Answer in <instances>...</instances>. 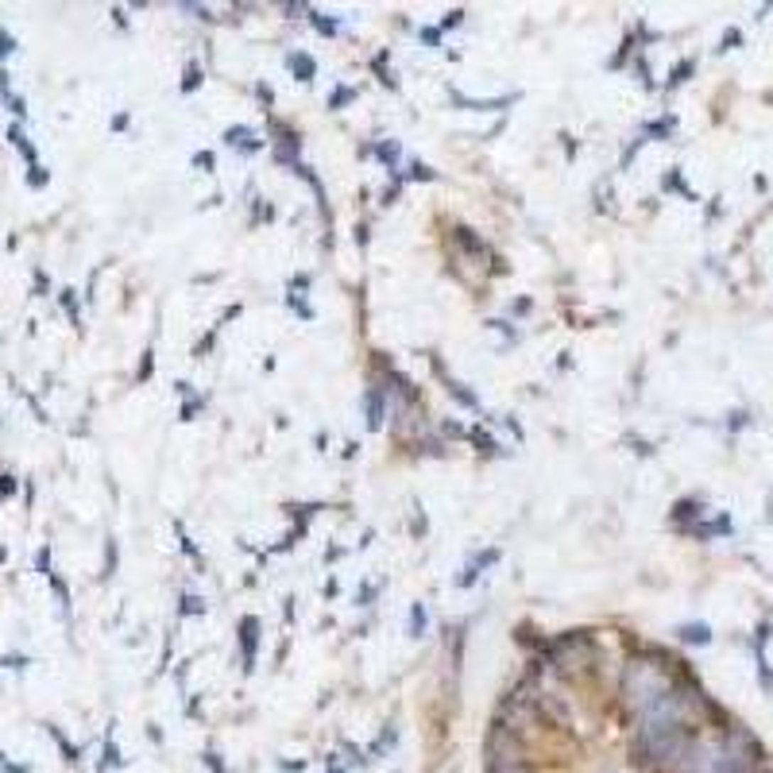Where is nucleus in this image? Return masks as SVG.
I'll return each mask as SVG.
<instances>
[{"label":"nucleus","instance_id":"12","mask_svg":"<svg viewBox=\"0 0 773 773\" xmlns=\"http://www.w3.org/2000/svg\"><path fill=\"white\" fill-rule=\"evenodd\" d=\"M345 101H352V90H337V97H333V109H337V104H345Z\"/></svg>","mask_w":773,"mask_h":773},{"label":"nucleus","instance_id":"7","mask_svg":"<svg viewBox=\"0 0 773 773\" xmlns=\"http://www.w3.org/2000/svg\"><path fill=\"white\" fill-rule=\"evenodd\" d=\"M290 66H294V74H302V82H310V77H313V58L310 55H294V58H290Z\"/></svg>","mask_w":773,"mask_h":773},{"label":"nucleus","instance_id":"2","mask_svg":"<svg viewBox=\"0 0 773 773\" xmlns=\"http://www.w3.org/2000/svg\"><path fill=\"white\" fill-rule=\"evenodd\" d=\"M487 773H534V766L503 731H495L487 746Z\"/></svg>","mask_w":773,"mask_h":773},{"label":"nucleus","instance_id":"4","mask_svg":"<svg viewBox=\"0 0 773 773\" xmlns=\"http://www.w3.org/2000/svg\"><path fill=\"white\" fill-rule=\"evenodd\" d=\"M256 630H259V622H256V619H244V622H240V642H244V669H252V661H256Z\"/></svg>","mask_w":773,"mask_h":773},{"label":"nucleus","instance_id":"1","mask_svg":"<svg viewBox=\"0 0 773 773\" xmlns=\"http://www.w3.org/2000/svg\"><path fill=\"white\" fill-rule=\"evenodd\" d=\"M673 692V681L669 673L661 669V665H649V661H630L627 673H622V696H627V704L638 711V715H646L649 708L657 704V700H665Z\"/></svg>","mask_w":773,"mask_h":773},{"label":"nucleus","instance_id":"9","mask_svg":"<svg viewBox=\"0 0 773 773\" xmlns=\"http://www.w3.org/2000/svg\"><path fill=\"white\" fill-rule=\"evenodd\" d=\"M688 74H692V58H684V63H681V66H676V70H673V77H669V85H681V82H684V77H688Z\"/></svg>","mask_w":773,"mask_h":773},{"label":"nucleus","instance_id":"14","mask_svg":"<svg viewBox=\"0 0 773 773\" xmlns=\"http://www.w3.org/2000/svg\"><path fill=\"white\" fill-rule=\"evenodd\" d=\"M12 487H16L12 476H0V495H12Z\"/></svg>","mask_w":773,"mask_h":773},{"label":"nucleus","instance_id":"6","mask_svg":"<svg viewBox=\"0 0 773 773\" xmlns=\"http://www.w3.org/2000/svg\"><path fill=\"white\" fill-rule=\"evenodd\" d=\"M379 421H383V402H379V394L372 391V394H367V426L375 429Z\"/></svg>","mask_w":773,"mask_h":773},{"label":"nucleus","instance_id":"10","mask_svg":"<svg viewBox=\"0 0 773 773\" xmlns=\"http://www.w3.org/2000/svg\"><path fill=\"white\" fill-rule=\"evenodd\" d=\"M421 627H426V611L414 607L410 611V634H421Z\"/></svg>","mask_w":773,"mask_h":773},{"label":"nucleus","instance_id":"3","mask_svg":"<svg viewBox=\"0 0 773 773\" xmlns=\"http://www.w3.org/2000/svg\"><path fill=\"white\" fill-rule=\"evenodd\" d=\"M553 657H557V665L565 673L580 669V665H588V657H592V649H588V638L584 634H565L557 646H553Z\"/></svg>","mask_w":773,"mask_h":773},{"label":"nucleus","instance_id":"5","mask_svg":"<svg viewBox=\"0 0 773 773\" xmlns=\"http://www.w3.org/2000/svg\"><path fill=\"white\" fill-rule=\"evenodd\" d=\"M676 634H681L684 642H692V646H708L711 642V630L704 627V622H688V627H681Z\"/></svg>","mask_w":773,"mask_h":773},{"label":"nucleus","instance_id":"13","mask_svg":"<svg viewBox=\"0 0 773 773\" xmlns=\"http://www.w3.org/2000/svg\"><path fill=\"white\" fill-rule=\"evenodd\" d=\"M8 50H12V35H4V31H0V58H4Z\"/></svg>","mask_w":773,"mask_h":773},{"label":"nucleus","instance_id":"15","mask_svg":"<svg viewBox=\"0 0 773 773\" xmlns=\"http://www.w3.org/2000/svg\"><path fill=\"white\" fill-rule=\"evenodd\" d=\"M333 773H340V769H333Z\"/></svg>","mask_w":773,"mask_h":773},{"label":"nucleus","instance_id":"11","mask_svg":"<svg viewBox=\"0 0 773 773\" xmlns=\"http://www.w3.org/2000/svg\"><path fill=\"white\" fill-rule=\"evenodd\" d=\"M739 39H742V31H739V28H727V35H723V47H719V50H731V47H739Z\"/></svg>","mask_w":773,"mask_h":773},{"label":"nucleus","instance_id":"8","mask_svg":"<svg viewBox=\"0 0 773 773\" xmlns=\"http://www.w3.org/2000/svg\"><path fill=\"white\" fill-rule=\"evenodd\" d=\"M696 507H700L696 499H684V503H676V511H673V514H676V518H692V514H700Z\"/></svg>","mask_w":773,"mask_h":773}]
</instances>
